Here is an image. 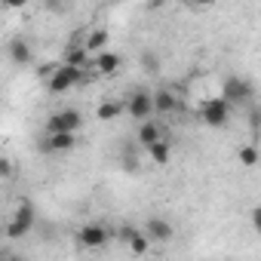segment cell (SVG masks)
Returning <instances> with one entry per match:
<instances>
[{
  "label": "cell",
  "mask_w": 261,
  "mask_h": 261,
  "mask_svg": "<svg viewBox=\"0 0 261 261\" xmlns=\"http://www.w3.org/2000/svg\"><path fill=\"white\" fill-rule=\"evenodd\" d=\"M200 117L206 126H224L230 120V105L224 98H206L200 105Z\"/></svg>",
  "instance_id": "obj_5"
},
{
  "label": "cell",
  "mask_w": 261,
  "mask_h": 261,
  "mask_svg": "<svg viewBox=\"0 0 261 261\" xmlns=\"http://www.w3.org/2000/svg\"><path fill=\"white\" fill-rule=\"evenodd\" d=\"M7 49H10V59H13L16 65H31V59H34L31 43H28V40H22V37H13Z\"/></svg>",
  "instance_id": "obj_10"
},
{
  "label": "cell",
  "mask_w": 261,
  "mask_h": 261,
  "mask_svg": "<svg viewBox=\"0 0 261 261\" xmlns=\"http://www.w3.org/2000/svg\"><path fill=\"white\" fill-rule=\"evenodd\" d=\"M16 175V166L10 157H0V178H13Z\"/></svg>",
  "instance_id": "obj_21"
},
{
  "label": "cell",
  "mask_w": 261,
  "mask_h": 261,
  "mask_svg": "<svg viewBox=\"0 0 261 261\" xmlns=\"http://www.w3.org/2000/svg\"><path fill=\"white\" fill-rule=\"evenodd\" d=\"M62 65H71V68H89V53H86L80 43H68V46H65V56H62Z\"/></svg>",
  "instance_id": "obj_11"
},
{
  "label": "cell",
  "mask_w": 261,
  "mask_h": 261,
  "mask_svg": "<svg viewBox=\"0 0 261 261\" xmlns=\"http://www.w3.org/2000/svg\"><path fill=\"white\" fill-rule=\"evenodd\" d=\"M148 249H151V240H148L145 233H139V230H136L133 237H129V252H133V255H145Z\"/></svg>",
  "instance_id": "obj_18"
},
{
  "label": "cell",
  "mask_w": 261,
  "mask_h": 261,
  "mask_svg": "<svg viewBox=\"0 0 261 261\" xmlns=\"http://www.w3.org/2000/svg\"><path fill=\"white\" fill-rule=\"evenodd\" d=\"M108 240H111V230L105 224H83L80 233H77V243L86 246V249H101Z\"/></svg>",
  "instance_id": "obj_7"
},
{
  "label": "cell",
  "mask_w": 261,
  "mask_h": 261,
  "mask_svg": "<svg viewBox=\"0 0 261 261\" xmlns=\"http://www.w3.org/2000/svg\"><path fill=\"white\" fill-rule=\"evenodd\" d=\"M80 126H83V114H80L77 108H65V111H56V114L46 120V129H49V136H56V133H68V136H74Z\"/></svg>",
  "instance_id": "obj_4"
},
{
  "label": "cell",
  "mask_w": 261,
  "mask_h": 261,
  "mask_svg": "<svg viewBox=\"0 0 261 261\" xmlns=\"http://www.w3.org/2000/svg\"><path fill=\"white\" fill-rule=\"evenodd\" d=\"M142 65H145L148 74H157V71H160V59H157V53H154V49H145V53H142Z\"/></svg>",
  "instance_id": "obj_19"
},
{
  "label": "cell",
  "mask_w": 261,
  "mask_h": 261,
  "mask_svg": "<svg viewBox=\"0 0 261 261\" xmlns=\"http://www.w3.org/2000/svg\"><path fill=\"white\" fill-rule=\"evenodd\" d=\"M34 221H37V209H34V203H31V200H22V203L16 206L10 224H7V237H10V240H22V237L34 227Z\"/></svg>",
  "instance_id": "obj_2"
},
{
  "label": "cell",
  "mask_w": 261,
  "mask_h": 261,
  "mask_svg": "<svg viewBox=\"0 0 261 261\" xmlns=\"http://www.w3.org/2000/svg\"><path fill=\"white\" fill-rule=\"evenodd\" d=\"M74 145H77L74 136H68V133H56V136H49V139L43 142V151H46V154H65V151H71Z\"/></svg>",
  "instance_id": "obj_12"
},
{
  "label": "cell",
  "mask_w": 261,
  "mask_h": 261,
  "mask_svg": "<svg viewBox=\"0 0 261 261\" xmlns=\"http://www.w3.org/2000/svg\"><path fill=\"white\" fill-rule=\"evenodd\" d=\"M126 111L133 114L139 123H145L151 114H154V105H151V92L148 89H139V92H133L126 98Z\"/></svg>",
  "instance_id": "obj_6"
},
{
  "label": "cell",
  "mask_w": 261,
  "mask_h": 261,
  "mask_svg": "<svg viewBox=\"0 0 261 261\" xmlns=\"http://www.w3.org/2000/svg\"><path fill=\"white\" fill-rule=\"evenodd\" d=\"M148 154H151V160H154L157 166H166L172 151H169V142H163V139H160L157 145H151V148H148Z\"/></svg>",
  "instance_id": "obj_17"
},
{
  "label": "cell",
  "mask_w": 261,
  "mask_h": 261,
  "mask_svg": "<svg viewBox=\"0 0 261 261\" xmlns=\"http://www.w3.org/2000/svg\"><path fill=\"white\" fill-rule=\"evenodd\" d=\"M95 77H98V74H92L89 68H71V65H62V62H59V71H56L46 83H49V92L62 95V92H68V89H74V86H80V83L95 80Z\"/></svg>",
  "instance_id": "obj_1"
},
{
  "label": "cell",
  "mask_w": 261,
  "mask_h": 261,
  "mask_svg": "<svg viewBox=\"0 0 261 261\" xmlns=\"http://www.w3.org/2000/svg\"><path fill=\"white\" fill-rule=\"evenodd\" d=\"M120 111H123V105H120V101H114V98H108V101H101V105H98V111H95V114H98V120H101V123H108V120H117V117H120Z\"/></svg>",
  "instance_id": "obj_16"
},
{
  "label": "cell",
  "mask_w": 261,
  "mask_h": 261,
  "mask_svg": "<svg viewBox=\"0 0 261 261\" xmlns=\"http://www.w3.org/2000/svg\"><path fill=\"white\" fill-rule=\"evenodd\" d=\"M151 105H154L157 114H172L178 108V98H175L172 89H157V92H151Z\"/></svg>",
  "instance_id": "obj_9"
},
{
  "label": "cell",
  "mask_w": 261,
  "mask_h": 261,
  "mask_svg": "<svg viewBox=\"0 0 261 261\" xmlns=\"http://www.w3.org/2000/svg\"><path fill=\"white\" fill-rule=\"evenodd\" d=\"M117 68H120V56H117L114 49L98 53V56H95V62H92V71H95V74H114Z\"/></svg>",
  "instance_id": "obj_13"
},
{
  "label": "cell",
  "mask_w": 261,
  "mask_h": 261,
  "mask_svg": "<svg viewBox=\"0 0 261 261\" xmlns=\"http://www.w3.org/2000/svg\"><path fill=\"white\" fill-rule=\"evenodd\" d=\"M157 142H160V126L157 123H142L139 126V145L142 148H151Z\"/></svg>",
  "instance_id": "obj_14"
},
{
  "label": "cell",
  "mask_w": 261,
  "mask_h": 261,
  "mask_svg": "<svg viewBox=\"0 0 261 261\" xmlns=\"http://www.w3.org/2000/svg\"><path fill=\"white\" fill-rule=\"evenodd\" d=\"M240 163H243V166H255V163H258V148H255V145L240 148Z\"/></svg>",
  "instance_id": "obj_20"
},
{
  "label": "cell",
  "mask_w": 261,
  "mask_h": 261,
  "mask_svg": "<svg viewBox=\"0 0 261 261\" xmlns=\"http://www.w3.org/2000/svg\"><path fill=\"white\" fill-rule=\"evenodd\" d=\"M86 53H105V46H108V31H92V34H86V40L80 43Z\"/></svg>",
  "instance_id": "obj_15"
},
{
  "label": "cell",
  "mask_w": 261,
  "mask_h": 261,
  "mask_svg": "<svg viewBox=\"0 0 261 261\" xmlns=\"http://www.w3.org/2000/svg\"><path fill=\"white\" fill-rule=\"evenodd\" d=\"M221 98H224L227 105H249V101L255 98V86H252L246 77H240V74H230V77L224 80Z\"/></svg>",
  "instance_id": "obj_3"
},
{
  "label": "cell",
  "mask_w": 261,
  "mask_h": 261,
  "mask_svg": "<svg viewBox=\"0 0 261 261\" xmlns=\"http://www.w3.org/2000/svg\"><path fill=\"white\" fill-rule=\"evenodd\" d=\"M123 166H126V169H129V172H136V169H139V160H136V157H133V151H129V154H126V157H123Z\"/></svg>",
  "instance_id": "obj_23"
},
{
  "label": "cell",
  "mask_w": 261,
  "mask_h": 261,
  "mask_svg": "<svg viewBox=\"0 0 261 261\" xmlns=\"http://www.w3.org/2000/svg\"><path fill=\"white\" fill-rule=\"evenodd\" d=\"M133 233H136V227H133V224H123V227L117 230V237H120V240H126V243H129V237H133Z\"/></svg>",
  "instance_id": "obj_24"
},
{
  "label": "cell",
  "mask_w": 261,
  "mask_h": 261,
  "mask_svg": "<svg viewBox=\"0 0 261 261\" xmlns=\"http://www.w3.org/2000/svg\"><path fill=\"white\" fill-rule=\"evenodd\" d=\"M59 71V62H43L40 68H37V77H43V80H49L53 74Z\"/></svg>",
  "instance_id": "obj_22"
},
{
  "label": "cell",
  "mask_w": 261,
  "mask_h": 261,
  "mask_svg": "<svg viewBox=\"0 0 261 261\" xmlns=\"http://www.w3.org/2000/svg\"><path fill=\"white\" fill-rule=\"evenodd\" d=\"M172 221H166V218H160V215H154V218H148L145 221V237L151 240V243H169L172 240Z\"/></svg>",
  "instance_id": "obj_8"
}]
</instances>
